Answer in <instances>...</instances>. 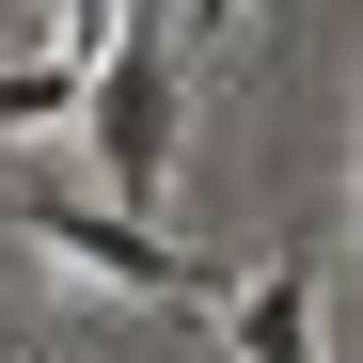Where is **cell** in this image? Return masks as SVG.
Returning <instances> with one entry per match:
<instances>
[{"label": "cell", "mask_w": 363, "mask_h": 363, "mask_svg": "<svg viewBox=\"0 0 363 363\" xmlns=\"http://www.w3.org/2000/svg\"><path fill=\"white\" fill-rule=\"evenodd\" d=\"M0 221L32 237L48 269H79V284H111V300H221L206 284V253H174L158 221H127V206H64V190H0Z\"/></svg>", "instance_id": "1"}, {"label": "cell", "mask_w": 363, "mask_h": 363, "mask_svg": "<svg viewBox=\"0 0 363 363\" xmlns=\"http://www.w3.org/2000/svg\"><path fill=\"white\" fill-rule=\"evenodd\" d=\"M0 127H79V64L48 48V64H0Z\"/></svg>", "instance_id": "3"}, {"label": "cell", "mask_w": 363, "mask_h": 363, "mask_svg": "<svg viewBox=\"0 0 363 363\" xmlns=\"http://www.w3.org/2000/svg\"><path fill=\"white\" fill-rule=\"evenodd\" d=\"M237 363H332L316 347V253H284L269 284H237Z\"/></svg>", "instance_id": "2"}, {"label": "cell", "mask_w": 363, "mask_h": 363, "mask_svg": "<svg viewBox=\"0 0 363 363\" xmlns=\"http://www.w3.org/2000/svg\"><path fill=\"white\" fill-rule=\"evenodd\" d=\"M237 16H253V0H190V32H174V48H221Z\"/></svg>", "instance_id": "4"}]
</instances>
